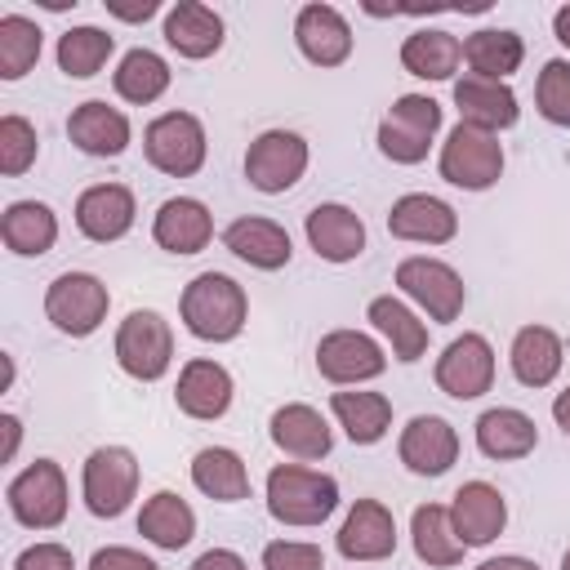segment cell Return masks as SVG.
Wrapping results in <instances>:
<instances>
[{"label":"cell","instance_id":"1","mask_svg":"<svg viewBox=\"0 0 570 570\" xmlns=\"http://www.w3.org/2000/svg\"><path fill=\"white\" fill-rule=\"evenodd\" d=\"M178 316L187 325V334H196L200 343H232L245 330L249 316V298L245 289L223 276V272H200L178 303Z\"/></svg>","mask_w":570,"mask_h":570},{"label":"cell","instance_id":"2","mask_svg":"<svg viewBox=\"0 0 570 570\" xmlns=\"http://www.w3.org/2000/svg\"><path fill=\"white\" fill-rule=\"evenodd\" d=\"M338 508V481L303 463H276L267 472V512L281 525H321Z\"/></svg>","mask_w":570,"mask_h":570},{"label":"cell","instance_id":"3","mask_svg":"<svg viewBox=\"0 0 570 570\" xmlns=\"http://www.w3.org/2000/svg\"><path fill=\"white\" fill-rule=\"evenodd\" d=\"M441 129V102L428 94H401L379 120V151L396 165H419Z\"/></svg>","mask_w":570,"mask_h":570},{"label":"cell","instance_id":"4","mask_svg":"<svg viewBox=\"0 0 570 570\" xmlns=\"http://www.w3.org/2000/svg\"><path fill=\"white\" fill-rule=\"evenodd\" d=\"M116 361H120V370L129 379L156 383L169 370V361H174V330H169V321L160 312H151V307L129 312L120 321V330H116Z\"/></svg>","mask_w":570,"mask_h":570},{"label":"cell","instance_id":"5","mask_svg":"<svg viewBox=\"0 0 570 570\" xmlns=\"http://www.w3.org/2000/svg\"><path fill=\"white\" fill-rule=\"evenodd\" d=\"M4 499H9V512H13L18 525L53 530L67 517V476H62V468L53 459H36L31 468H22L9 481Z\"/></svg>","mask_w":570,"mask_h":570},{"label":"cell","instance_id":"6","mask_svg":"<svg viewBox=\"0 0 570 570\" xmlns=\"http://www.w3.org/2000/svg\"><path fill=\"white\" fill-rule=\"evenodd\" d=\"M142 151L147 160L169 174V178H191L200 165H205V125L191 116V111H165L156 116L147 129H142Z\"/></svg>","mask_w":570,"mask_h":570},{"label":"cell","instance_id":"7","mask_svg":"<svg viewBox=\"0 0 570 570\" xmlns=\"http://www.w3.org/2000/svg\"><path fill=\"white\" fill-rule=\"evenodd\" d=\"M503 174V147L499 134L472 129V125H454L450 138L441 142V178L463 187V191H485L494 187Z\"/></svg>","mask_w":570,"mask_h":570},{"label":"cell","instance_id":"8","mask_svg":"<svg viewBox=\"0 0 570 570\" xmlns=\"http://www.w3.org/2000/svg\"><path fill=\"white\" fill-rule=\"evenodd\" d=\"M80 494H85V508L94 517H120L129 508V499L138 494V459H134V450H125V445H98L85 459Z\"/></svg>","mask_w":570,"mask_h":570},{"label":"cell","instance_id":"9","mask_svg":"<svg viewBox=\"0 0 570 570\" xmlns=\"http://www.w3.org/2000/svg\"><path fill=\"white\" fill-rule=\"evenodd\" d=\"M107 307H111V294L98 276L89 272H62L49 289H45V316L53 321V330L71 334V338H85L94 334L102 321H107Z\"/></svg>","mask_w":570,"mask_h":570},{"label":"cell","instance_id":"10","mask_svg":"<svg viewBox=\"0 0 570 570\" xmlns=\"http://www.w3.org/2000/svg\"><path fill=\"white\" fill-rule=\"evenodd\" d=\"M396 285L436 321V325H450L459 312H463V298H468V289H463V276L450 267V263H441V258H423V254H414V258H401V267H396Z\"/></svg>","mask_w":570,"mask_h":570},{"label":"cell","instance_id":"11","mask_svg":"<svg viewBox=\"0 0 570 570\" xmlns=\"http://www.w3.org/2000/svg\"><path fill=\"white\" fill-rule=\"evenodd\" d=\"M303 169H307V142L294 129H267L245 151V178L267 196L289 191L303 178Z\"/></svg>","mask_w":570,"mask_h":570},{"label":"cell","instance_id":"12","mask_svg":"<svg viewBox=\"0 0 570 570\" xmlns=\"http://www.w3.org/2000/svg\"><path fill=\"white\" fill-rule=\"evenodd\" d=\"M436 387L454 401H476L494 383V347L485 334H459L441 356H436Z\"/></svg>","mask_w":570,"mask_h":570},{"label":"cell","instance_id":"13","mask_svg":"<svg viewBox=\"0 0 570 570\" xmlns=\"http://www.w3.org/2000/svg\"><path fill=\"white\" fill-rule=\"evenodd\" d=\"M316 370L330 379V383H370V379H379L383 370H387V356H383V347L370 338V334H361V330H334V334H325L321 343H316Z\"/></svg>","mask_w":570,"mask_h":570},{"label":"cell","instance_id":"14","mask_svg":"<svg viewBox=\"0 0 570 570\" xmlns=\"http://www.w3.org/2000/svg\"><path fill=\"white\" fill-rule=\"evenodd\" d=\"M450 521H454V534L463 539V548H485L503 534L508 503L490 481H468L450 499Z\"/></svg>","mask_w":570,"mask_h":570},{"label":"cell","instance_id":"15","mask_svg":"<svg viewBox=\"0 0 570 570\" xmlns=\"http://www.w3.org/2000/svg\"><path fill=\"white\" fill-rule=\"evenodd\" d=\"M401 463L419 476H441L450 472V463L459 459V432L441 419V414H414L401 428V445H396Z\"/></svg>","mask_w":570,"mask_h":570},{"label":"cell","instance_id":"16","mask_svg":"<svg viewBox=\"0 0 570 570\" xmlns=\"http://www.w3.org/2000/svg\"><path fill=\"white\" fill-rule=\"evenodd\" d=\"M454 107H459V125H472L485 134H499V129L517 125V116H521L508 80H485L472 71L463 80H454Z\"/></svg>","mask_w":570,"mask_h":570},{"label":"cell","instance_id":"17","mask_svg":"<svg viewBox=\"0 0 570 570\" xmlns=\"http://www.w3.org/2000/svg\"><path fill=\"white\" fill-rule=\"evenodd\" d=\"M134 214H138V205L125 183H94L76 200V227L98 245L120 240L134 227Z\"/></svg>","mask_w":570,"mask_h":570},{"label":"cell","instance_id":"18","mask_svg":"<svg viewBox=\"0 0 570 570\" xmlns=\"http://www.w3.org/2000/svg\"><path fill=\"white\" fill-rule=\"evenodd\" d=\"M334 543L347 561H383L396 552V521L379 499H356Z\"/></svg>","mask_w":570,"mask_h":570},{"label":"cell","instance_id":"19","mask_svg":"<svg viewBox=\"0 0 570 570\" xmlns=\"http://www.w3.org/2000/svg\"><path fill=\"white\" fill-rule=\"evenodd\" d=\"M387 232L396 240H414V245H445L459 232V214L428 191H410L387 209Z\"/></svg>","mask_w":570,"mask_h":570},{"label":"cell","instance_id":"20","mask_svg":"<svg viewBox=\"0 0 570 570\" xmlns=\"http://www.w3.org/2000/svg\"><path fill=\"white\" fill-rule=\"evenodd\" d=\"M294 40L316 67H338L352 53V27L334 4H303L294 18Z\"/></svg>","mask_w":570,"mask_h":570},{"label":"cell","instance_id":"21","mask_svg":"<svg viewBox=\"0 0 570 570\" xmlns=\"http://www.w3.org/2000/svg\"><path fill=\"white\" fill-rule=\"evenodd\" d=\"M303 227H307V245H312L316 258H325V263H352V258H361V249H365V223H361V214L347 209V205L325 200V205H316V209L307 214Z\"/></svg>","mask_w":570,"mask_h":570},{"label":"cell","instance_id":"22","mask_svg":"<svg viewBox=\"0 0 570 570\" xmlns=\"http://www.w3.org/2000/svg\"><path fill=\"white\" fill-rule=\"evenodd\" d=\"M151 236L169 254H200L209 245V236H214V218H209L205 200H196V196H169L156 209V218H151Z\"/></svg>","mask_w":570,"mask_h":570},{"label":"cell","instance_id":"23","mask_svg":"<svg viewBox=\"0 0 570 570\" xmlns=\"http://www.w3.org/2000/svg\"><path fill=\"white\" fill-rule=\"evenodd\" d=\"M67 138L85 156H120L129 147V116L102 98H89L67 116Z\"/></svg>","mask_w":570,"mask_h":570},{"label":"cell","instance_id":"24","mask_svg":"<svg viewBox=\"0 0 570 570\" xmlns=\"http://www.w3.org/2000/svg\"><path fill=\"white\" fill-rule=\"evenodd\" d=\"M174 401L187 419H223L227 405H232V374L218 365V361H187L183 374H178V387H174Z\"/></svg>","mask_w":570,"mask_h":570},{"label":"cell","instance_id":"25","mask_svg":"<svg viewBox=\"0 0 570 570\" xmlns=\"http://www.w3.org/2000/svg\"><path fill=\"white\" fill-rule=\"evenodd\" d=\"M223 245L240 258V263H249V267H258V272H276V267H285L289 263V232L281 227V223H272V218H258V214H245V218H236L227 232H223Z\"/></svg>","mask_w":570,"mask_h":570},{"label":"cell","instance_id":"26","mask_svg":"<svg viewBox=\"0 0 570 570\" xmlns=\"http://www.w3.org/2000/svg\"><path fill=\"white\" fill-rule=\"evenodd\" d=\"M539 445V428L517 405H494L476 419V450L485 459H525Z\"/></svg>","mask_w":570,"mask_h":570},{"label":"cell","instance_id":"27","mask_svg":"<svg viewBox=\"0 0 570 570\" xmlns=\"http://www.w3.org/2000/svg\"><path fill=\"white\" fill-rule=\"evenodd\" d=\"M272 441L276 450H285L289 459H325L330 454V423L321 419V410L303 405V401H289L272 414Z\"/></svg>","mask_w":570,"mask_h":570},{"label":"cell","instance_id":"28","mask_svg":"<svg viewBox=\"0 0 570 570\" xmlns=\"http://www.w3.org/2000/svg\"><path fill=\"white\" fill-rule=\"evenodd\" d=\"M508 361H512L517 383H525V387H548V383L561 374L566 347H561L557 330H548V325H525V330H517Z\"/></svg>","mask_w":570,"mask_h":570},{"label":"cell","instance_id":"29","mask_svg":"<svg viewBox=\"0 0 570 570\" xmlns=\"http://www.w3.org/2000/svg\"><path fill=\"white\" fill-rule=\"evenodd\" d=\"M191 485L214 503H240L249 499V472L245 459L227 445H205L191 459Z\"/></svg>","mask_w":570,"mask_h":570},{"label":"cell","instance_id":"30","mask_svg":"<svg viewBox=\"0 0 570 570\" xmlns=\"http://www.w3.org/2000/svg\"><path fill=\"white\" fill-rule=\"evenodd\" d=\"M165 40H169V49H178L183 58H209V53H218V45H223V18H218L209 4L178 0V4L165 13Z\"/></svg>","mask_w":570,"mask_h":570},{"label":"cell","instance_id":"31","mask_svg":"<svg viewBox=\"0 0 570 570\" xmlns=\"http://www.w3.org/2000/svg\"><path fill=\"white\" fill-rule=\"evenodd\" d=\"M0 240L22 258H40L58 240V218L45 200H13L0 214Z\"/></svg>","mask_w":570,"mask_h":570},{"label":"cell","instance_id":"32","mask_svg":"<svg viewBox=\"0 0 570 570\" xmlns=\"http://www.w3.org/2000/svg\"><path fill=\"white\" fill-rule=\"evenodd\" d=\"M138 534H142L147 543L165 548V552H178V548H187L191 534H196V512H191L187 499H178L174 490H156V494L142 503V512H138Z\"/></svg>","mask_w":570,"mask_h":570},{"label":"cell","instance_id":"33","mask_svg":"<svg viewBox=\"0 0 570 570\" xmlns=\"http://www.w3.org/2000/svg\"><path fill=\"white\" fill-rule=\"evenodd\" d=\"M459 62H463V40H454L441 27L410 31L401 45V67L419 80H450L459 71Z\"/></svg>","mask_w":570,"mask_h":570},{"label":"cell","instance_id":"34","mask_svg":"<svg viewBox=\"0 0 570 570\" xmlns=\"http://www.w3.org/2000/svg\"><path fill=\"white\" fill-rule=\"evenodd\" d=\"M525 58V45L517 31L508 27H481L463 40V62L472 76H485V80H508Z\"/></svg>","mask_w":570,"mask_h":570},{"label":"cell","instance_id":"35","mask_svg":"<svg viewBox=\"0 0 570 570\" xmlns=\"http://www.w3.org/2000/svg\"><path fill=\"white\" fill-rule=\"evenodd\" d=\"M330 410L338 419V428L356 441V445H374L387 436L392 428V401L383 392H334Z\"/></svg>","mask_w":570,"mask_h":570},{"label":"cell","instance_id":"36","mask_svg":"<svg viewBox=\"0 0 570 570\" xmlns=\"http://www.w3.org/2000/svg\"><path fill=\"white\" fill-rule=\"evenodd\" d=\"M410 539H414V552H419V561H428V566H459L463 561V539L454 534V521H450V508H441V503H423V508H414V517H410Z\"/></svg>","mask_w":570,"mask_h":570},{"label":"cell","instance_id":"37","mask_svg":"<svg viewBox=\"0 0 570 570\" xmlns=\"http://www.w3.org/2000/svg\"><path fill=\"white\" fill-rule=\"evenodd\" d=\"M365 316H370V325L392 343V356H396V361H419V356L428 352V325H423L401 298L383 294V298L370 303Z\"/></svg>","mask_w":570,"mask_h":570},{"label":"cell","instance_id":"38","mask_svg":"<svg viewBox=\"0 0 570 570\" xmlns=\"http://www.w3.org/2000/svg\"><path fill=\"white\" fill-rule=\"evenodd\" d=\"M111 85H116V94L125 102L147 107L169 89V62L160 53H151V49H129L120 58V67L111 71Z\"/></svg>","mask_w":570,"mask_h":570},{"label":"cell","instance_id":"39","mask_svg":"<svg viewBox=\"0 0 570 570\" xmlns=\"http://www.w3.org/2000/svg\"><path fill=\"white\" fill-rule=\"evenodd\" d=\"M111 49H116V40L102 27H71V31L58 36V67L71 80H89L107 67Z\"/></svg>","mask_w":570,"mask_h":570},{"label":"cell","instance_id":"40","mask_svg":"<svg viewBox=\"0 0 570 570\" xmlns=\"http://www.w3.org/2000/svg\"><path fill=\"white\" fill-rule=\"evenodd\" d=\"M40 58V27L22 13H4L0 18V76L4 80H22Z\"/></svg>","mask_w":570,"mask_h":570},{"label":"cell","instance_id":"41","mask_svg":"<svg viewBox=\"0 0 570 570\" xmlns=\"http://www.w3.org/2000/svg\"><path fill=\"white\" fill-rule=\"evenodd\" d=\"M36 151H40L36 125L22 116H0V174H9V178L27 174L36 165Z\"/></svg>","mask_w":570,"mask_h":570},{"label":"cell","instance_id":"42","mask_svg":"<svg viewBox=\"0 0 570 570\" xmlns=\"http://www.w3.org/2000/svg\"><path fill=\"white\" fill-rule=\"evenodd\" d=\"M534 102H539L543 120H552V125H566V129H570V62H566V58L543 62L539 85H534Z\"/></svg>","mask_w":570,"mask_h":570},{"label":"cell","instance_id":"43","mask_svg":"<svg viewBox=\"0 0 570 570\" xmlns=\"http://www.w3.org/2000/svg\"><path fill=\"white\" fill-rule=\"evenodd\" d=\"M263 570H325V552L303 539H276L263 548Z\"/></svg>","mask_w":570,"mask_h":570},{"label":"cell","instance_id":"44","mask_svg":"<svg viewBox=\"0 0 570 570\" xmlns=\"http://www.w3.org/2000/svg\"><path fill=\"white\" fill-rule=\"evenodd\" d=\"M13 570H76V561L62 543H31V548L18 552Z\"/></svg>","mask_w":570,"mask_h":570},{"label":"cell","instance_id":"45","mask_svg":"<svg viewBox=\"0 0 570 570\" xmlns=\"http://www.w3.org/2000/svg\"><path fill=\"white\" fill-rule=\"evenodd\" d=\"M89 570H160L151 557H142L138 548H120V543H111V548H98L94 557H89Z\"/></svg>","mask_w":570,"mask_h":570},{"label":"cell","instance_id":"46","mask_svg":"<svg viewBox=\"0 0 570 570\" xmlns=\"http://www.w3.org/2000/svg\"><path fill=\"white\" fill-rule=\"evenodd\" d=\"M191 570H249L232 548H209V552H200L196 561H191Z\"/></svg>","mask_w":570,"mask_h":570},{"label":"cell","instance_id":"47","mask_svg":"<svg viewBox=\"0 0 570 570\" xmlns=\"http://www.w3.org/2000/svg\"><path fill=\"white\" fill-rule=\"evenodd\" d=\"M156 9H160L156 0H138V4H125V0H107V13H116V18H125V22H147Z\"/></svg>","mask_w":570,"mask_h":570},{"label":"cell","instance_id":"48","mask_svg":"<svg viewBox=\"0 0 570 570\" xmlns=\"http://www.w3.org/2000/svg\"><path fill=\"white\" fill-rule=\"evenodd\" d=\"M0 428H4V463H9V459L18 454V441H22V423H18L13 414H4V419H0Z\"/></svg>","mask_w":570,"mask_h":570},{"label":"cell","instance_id":"49","mask_svg":"<svg viewBox=\"0 0 570 570\" xmlns=\"http://www.w3.org/2000/svg\"><path fill=\"white\" fill-rule=\"evenodd\" d=\"M476 570H539L530 557H490V561H481Z\"/></svg>","mask_w":570,"mask_h":570},{"label":"cell","instance_id":"50","mask_svg":"<svg viewBox=\"0 0 570 570\" xmlns=\"http://www.w3.org/2000/svg\"><path fill=\"white\" fill-rule=\"evenodd\" d=\"M552 419H557V428L570 436V387L557 392V401H552Z\"/></svg>","mask_w":570,"mask_h":570},{"label":"cell","instance_id":"51","mask_svg":"<svg viewBox=\"0 0 570 570\" xmlns=\"http://www.w3.org/2000/svg\"><path fill=\"white\" fill-rule=\"evenodd\" d=\"M552 31H557V40L570 49V4H561V9H557V18H552Z\"/></svg>","mask_w":570,"mask_h":570},{"label":"cell","instance_id":"52","mask_svg":"<svg viewBox=\"0 0 570 570\" xmlns=\"http://www.w3.org/2000/svg\"><path fill=\"white\" fill-rule=\"evenodd\" d=\"M561 570H570V548H566V557H561Z\"/></svg>","mask_w":570,"mask_h":570}]
</instances>
